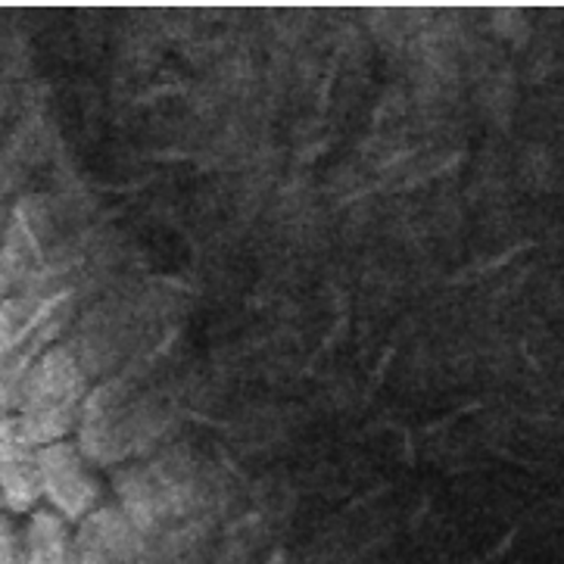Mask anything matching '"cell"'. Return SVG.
I'll list each match as a JSON object with an SVG mask.
<instances>
[{
    "instance_id": "cell-1",
    "label": "cell",
    "mask_w": 564,
    "mask_h": 564,
    "mask_svg": "<svg viewBox=\"0 0 564 564\" xmlns=\"http://www.w3.org/2000/svg\"><path fill=\"white\" fill-rule=\"evenodd\" d=\"M88 402V375L85 365L69 346L54 344L32 365L29 378L19 390L13 415L25 427L35 446L69 440L78 427Z\"/></svg>"
},
{
    "instance_id": "cell-2",
    "label": "cell",
    "mask_w": 564,
    "mask_h": 564,
    "mask_svg": "<svg viewBox=\"0 0 564 564\" xmlns=\"http://www.w3.org/2000/svg\"><path fill=\"white\" fill-rule=\"evenodd\" d=\"M37 477L44 509L59 514L66 524H82L104 506V484L91 458L73 440L47 443L37 449Z\"/></svg>"
},
{
    "instance_id": "cell-3",
    "label": "cell",
    "mask_w": 564,
    "mask_h": 564,
    "mask_svg": "<svg viewBox=\"0 0 564 564\" xmlns=\"http://www.w3.org/2000/svg\"><path fill=\"white\" fill-rule=\"evenodd\" d=\"M37 449L13 412H0V499L7 514H32L41 509Z\"/></svg>"
},
{
    "instance_id": "cell-4",
    "label": "cell",
    "mask_w": 564,
    "mask_h": 564,
    "mask_svg": "<svg viewBox=\"0 0 564 564\" xmlns=\"http://www.w3.org/2000/svg\"><path fill=\"white\" fill-rule=\"evenodd\" d=\"M75 564H138L141 530L122 506H100L82 524H75Z\"/></svg>"
},
{
    "instance_id": "cell-5",
    "label": "cell",
    "mask_w": 564,
    "mask_h": 564,
    "mask_svg": "<svg viewBox=\"0 0 564 564\" xmlns=\"http://www.w3.org/2000/svg\"><path fill=\"white\" fill-rule=\"evenodd\" d=\"M22 533V558L19 564H75L73 524H66L51 509H35L25 514Z\"/></svg>"
},
{
    "instance_id": "cell-6",
    "label": "cell",
    "mask_w": 564,
    "mask_h": 564,
    "mask_svg": "<svg viewBox=\"0 0 564 564\" xmlns=\"http://www.w3.org/2000/svg\"><path fill=\"white\" fill-rule=\"evenodd\" d=\"M22 558V533L13 514H0V564H19Z\"/></svg>"
},
{
    "instance_id": "cell-7",
    "label": "cell",
    "mask_w": 564,
    "mask_h": 564,
    "mask_svg": "<svg viewBox=\"0 0 564 564\" xmlns=\"http://www.w3.org/2000/svg\"><path fill=\"white\" fill-rule=\"evenodd\" d=\"M7 296H10V278H7V272L0 269V303H3Z\"/></svg>"
},
{
    "instance_id": "cell-8",
    "label": "cell",
    "mask_w": 564,
    "mask_h": 564,
    "mask_svg": "<svg viewBox=\"0 0 564 564\" xmlns=\"http://www.w3.org/2000/svg\"><path fill=\"white\" fill-rule=\"evenodd\" d=\"M0 514H7V509H3V499H0Z\"/></svg>"
}]
</instances>
